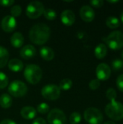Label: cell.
<instances>
[{
  "label": "cell",
  "instance_id": "obj_4",
  "mask_svg": "<svg viewBox=\"0 0 123 124\" xmlns=\"http://www.w3.org/2000/svg\"><path fill=\"white\" fill-rule=\"evenodd\" d=\"M104 41L110 49H120L123 47V33L120 31H114L104 39Z\"/></svg>",
  "mask_w": 123,
  "mask_h": 124
},
{
  "label": "cell",
  "instance_id": "obj_1",
  "mask_svg": "<svg viewBox=\"0 0 123 124\" xmlns=\"http://www.w3.org/2000/svg\"><path fill=\"white\" fill-rule=\"evenodd\" d=\"M51 34L50 28L45 23L34 25L29 31L30 41L37 45L44 44L49 40Z\"/></svg>",
  "mask_w": 123,
  "mask_h": 124
},
{
  "label": "cell",
  "instance_id": "obj_39",
  "mask_svg": "<svg viewBox=\"0 0 123 124\" xmlns=\"http://www.w3.org/2000/svg\"><path fill=\"white\" fill-rule=\"evenodd\" d=\"M120 20H121V21L123 23V11L122 12L121 15H120Z\"/></svg>",
  "mask_w": 123,
  "mask_h": 124
},
{
  "label": "cell",
  "instance_id": "obj_30",
  "mask_svg": "<svg viewBox=\"0 0 123 124\" xmlns=\"http://www.w3.org/2000/svg\"><path fill=\"white\" fill-rule=\"evenodd\" d=\"M10 11H11L10 12H11L12 16L14 17H17L20 15V14L22 12V8L20 5H14L11 8Z\"/></svg>",
  "mask_w": 123,
  "mask_h": 124
},
{
  "label": "cell",
  "instance_id": "obj_28",
  "mask_svg": "<svg viewBox=\"0 0 123 124\" xmlns=\"http://www.w3.org/2000/svg\"><path fill=\"white\" fill-rule=\"evenodd\" d=\"M37 111L39 113L46 114V113H47L49 111V106L46 103H45V102L40 103L38 105V107H37Z\"/></svg>",
  "mask_w": 123,
  "mask_h": 124
},
{
  "label": "cell",
  "instance_id": "obj_40",
  "mask_svg": "<svg viewBox=\"0 0 123 124\" xmlns=\"http://www.w3.org/2000/svg\"><path fill=\"white\" fill-rule=\"evenodd\" d=\"M121 57H122V58L123 59V52H122V53H121Z\"/></svg>",
  "mask_w": 123,
  "mask_h": 124
},
{
  "label": "cell",
  "instance_id": "obj_32",
  "mask_svg": "<svg viewBox=\"0 0 123 124\" xmlns=\"http://www.w3.org/2000/svg\"><path fill=\"white\" fill-rule=\"evenodd\" d=\"M116 84H117V86L118 88V89L123 92V74L120 75L116 81Z\"/></svg>",
  "mask_w": 123,
  "mask_h": 124
},
{
  "label": "cell",
  "instance_id": "obj_26",
  "mask_svg": "<svg viewBox=\"0 0 123 124\" xmlns=\"http://www.w3.org/2000/svg\"><path fill=\"white\" fill-rule=\"evenodd\" d=\"M106 97L111 102L115 101V99L117 98V92H116V90L115 89H113V88L108 89L107 90V92H106Z\"/></svg>",
  "mask_w": 123,
  "mask_h": 124
},
{
  "label": "cell",
  "instance_id": "obj_8",
  "mask_svg": "<svg viewBox=\"0 0 123 124\" xmlns=\"http://www.w3.org/2000/svg\"><path fill=\"white\" fill-rule=\"evenodd\" d=\"M41 92L45 99L48 100H56L59 97L61 90L55 84H48L42 88Z\"/></svg>",
  "mask_w": 123,
  "mask_h": 124
},
{
  "label": "cell",
  "instance_id": "obj_34",
  "mask_svg": "<svg viewBox=\"0 0 123 124\" xmlns=\"http://www.w3.org/2000/svg\"><path fill=\"white\" fill-rule=\"evenodd\" d=\"M14 3L13 0H0V4L3 7H10Z\"/></svg>",
  "mask_w": 123,
  "mask_h": 124
},
{
  "label": "cell",
  "instance_id": "obj_24",
  "mask_svg": "<svg viewBox=\"0 0 123 124\" xmlns=\"http://www.w3.org/2000/svg\"><path fill=\"white\" fill-rule=\"evenodd\" d=\"M44 17L49 20H53L57 17V12L52 9H46L43 12Z\"/></svg>",
  "mask_w": 123,
  "mask_h": 124
},
{
  "label": "cell",
  "instance_id": "obj_35",
  "mask_svg": "<svg viewBox=\"0 0 123 124\" xmlns=\"http://www.w3.org/2000/svg\"><path fill=\"white\" fill-rule=\"evenodd\" d=\"M32 124H46V121L42 118H37L33 121Z\"/></svg>",
  "mask_w": 123,
  "mask_h": 124
},
{
  "label": "cell",
  "instance_id": "obj_25",
  "mask_svg": "<svg viewBox=\"0 0 123 124\" xmlns=\"http://www.w3.org/2000/svg\"><path fill=\"white\" fill-rule=\"evenodd\" d=\"M81 121V115L79 113L74 112L70 116V122L71 124H78Z\"/></svg>",
  "mask_w": 123,
  "mask_h": 124
},
{
  "label": "cell",
  "instance_id": "obj_15",
  "mask_svg": "<svg viewBox=\"0 0 123 124\" xmlns=\"http://www.w3.org/2000/svg\"><path fill=\"white\" fill-rule=\"evenodd\" d=\"M20 114L23 118L26 120H31L36 116V110L33 107L27 106L21 109Z\"/></svg>",
  "mask_w": 123,
  "mask_h": 124
},
{
  "label": "cell",
  "instance_id": "obj_6",
  "mask_svg": "<svg viewBox=\"0 0 123 124\" xmlns=\"http://www.w3.org/2000/svg\"><path fill=\"white\" fill-rule=\"evenodd\" d=\"M84 118L89 124H101L103 121L102 113L96 108L86 109L83 114Z\"/></svg>",
  "mask_w": 123,
  "mask_h": 124
},
{
  "label": "cell",
  "instance_id": "obj_7",
  "mask_svg": "<svg viewBox=\"0 0 123 124\" xmlns=\"http://www.w3.org/2000/svg\"><path fill=\"white\" fill-rule=\"evenodd\" d=\"M43 4L38 1H33L29 3L26 7V15L30 19L38 18L44 12Z\"/></svg>",
  "mask_w": 123,
  "mask_h": 124
},
{
  "label": "cell",
  "instance_id": "obj_19",
  "mask_svg": "<svg viewBox=\"0 0 123 124\" xmlns=\"http://www.w3.org/2000/svg\"><path fill=\"white\" fill-rule=\"evenodd\" d=\"M94 54L96 58L98 59H103L107 54V47L104 44H98L95 49Z\"/></svg>",
  "mask_w": 123,
  "mask_h": 124
},
{
  "label": "cell",
  "instance_id": "obj_11",
  "mask_svg": "<svg viewBox=\"0 0 123 124\" xmlns=\"http://www.w3.org/2000/svg\"><path fill=\"white\" fill-rule=\"evenodd\" d=\"M17 26V21L15 17L12 15H7L3 17L1 22V27L5 32H12Z\"/></svg>",
  "mask_w": 123,
  "mask_h": 124
},
{
  "label": "cell",
  "instance_id": "obj_31",
  "mask_svg": "<svg viewBox=\"0 0 123 124\" xmlns=\"http://www.w3.org/2000/svg\"><path fill=\"white\" fill-rule=\"evenodd\" d=\"M101 85V83H100V81L98 80V79H93L91 80L90 82H89V88L92 90H96L97 89L99 88Z\"/></svg>",
  "mask_w": 123,
  "mask_h": 124
},
{
  "label": "cell",
  "instance_id": "obj_18",
  "mask_svg": "<svg viewBox=\"0 0 123 124\" xmlns=\"http://www.w3.org/2000/svg\"><path fill=\"white\" fill-rule=\"evenodd\" d=\"M8 67L13 72H20L23 69V63L19 59H12L8 62Z\"/></svg>",
  "mask_w": 123,
  "mask_h": 124
},
{
  "label": "cell",
  "instance_id": "obj_5",
  "mask_svg": "<svg viewBox=\"0 0 123 124\" xmlns=\"http://www.w3.org/2000/svg\"><path fill=\"white\" fill-rule=\"evenodd\" d=\"M28 87L25 83L19 80H14L10 83L8 87V92L14 97H22L26 94Z\"/></svg>",
  "mask_w": 123,
  "mask_h": 124
},
{
  "label": "cell",
  "instance_id": "obj_37",
  "mask_svg": "<svg viewBox=\"0 0 123 124\" xmlns=\"http://www.w3.org/2000/svg\"><path fill=\"white\" fill-rule=\"evenodd\" d=\"M103 124H116L114 121H106L104 122Z\"/></svg>",
  "mask_w": 123,
  "mask_h": 124
},
{
  "label": "cell",
  "instance_id": "obj_9",
  "mask_svg": "<svg viewBox=\"0 0 123 124\" xmlns=\"http://www.w3.org/2000/svg\"><path fill=\"white\" fill-rule=\"evenodd\" d=\"M47 121L49 124H65L67 118L65 114L60 109L54 108L49 113Z\"/></svg>",
  "mask_w": 123,
  "mask_h": 124
},
{
  "label": "cell",
  "instance_id": "obj_23",
  "mask_svg": "<svg viewBox=\"0 0 123 124\" xmlns=\"http://www.w3.org/2000/svg\"><path fill=\"white\" fill-rule=\"evenodd\" d=\"M72 86V81L69 78H65L62 79L59 84V88L60 90L67 91L70 89Z\"/></svg>",
  "mask_w": 123,
  "mask_h": 124
},
{
  "label": "cell",
  "instance_id": "obj_36",
  "mask_svg": "<svg viewBox=\"0 0 123 124\" xmlns=\"http://www.w3.org/2000/svg\"><path fill=\"white\" fill-rule=\"evenodd\" d=\"M0 124H17L14 121H12L10 119H5V120H3Z\"/></svg>",
  "mask_w": 123,
  "mask_h": 124
},
{
  "label": "cell",
  "instance_id": "obj_10",
  "mask_svg": "<svg viewBox=\"0 0 123 124\" xmlns=\"http://www.w3.org/2000/svg\"><path fill=\"white\" fill-rule=\"evenodd\" d=\"M96 75L98 80L107 81L109 78L111 76V68L107 64L104 62L100 63L96 67Z\"/></svg>",
  "mask_w": 123,
  "mask_h": 124
},
{
  "label": "cell",
  "instance_id": "obj_20",
  "mask_svg": "<svg viewBox=\"0 0 123 124\" xmlns=\"http://www.w3.org/2000/svg\"><path fill=\"white\" fill-rule=\"evenodd\" d=\"M9 52L8 50L2 46H0V68L6 66L8 63Z\"/></svg>",
  "mask_w": 123,
  "mask_h": 124
},
{
  "label": "cell",
  "instance_id": "obj_2",
  "mask_svg": "<svg viewBox=\"0 0 123 124\" xmlns=\"http://www.w3.org/2000/svg\"><path fill=\"white\" fill-rule=\"evenodd\" d=\"M24 77L28 83L36 84L42 78V70L39 66L35 64L28 65L24 70Z\"/></svg>",
  "mask_w": 123,
  "mask_h": 124
},
{
  "label": "cell",
  "instance_id": "obj_16",
  "mask_svg": "<svg viewBox=\"0 0 123 124\" xmlns=\"http://www.w3.org/2000/svg\"><path fill=\"white\" fill-rule=\"evenodd\" d=\"M10 43L14 48H20L24 43V37L20 32L14 33L10 38Z\"/></svg>",
  "mask_w": 123,
  "mask_h": 124
},
{
  "label": "cell",
  "instance_id": "obj_22",
  "mask_svg": "<svg viewBox=\"0 0 123 124\" xmlns=\"http://www.w3.org/2000/svg\"><path fill=\"white\" fill-rule=\"evenodd\" d=\"M106 25L112 29L117 28L120 25V20L115 16H109L106 20Z\"/></svg>",
  "mask_w": 123,
  "mask_h": 124
},
{
  "label": "cell",
  "instance_id": "obj_38",
  "mask_svg": "<svg viewBox=\"0 0 123 124\" xmlns=\"http://www.w3.org/2000/svg\"><path fill=\"white\" fill-rule=\"evenodd\" d=\"M118 1H117V0H116V1H107V2H109V3H117Z\"/></svg>",
  "mask_w": 123,
  "mask_h": 124
},
{
  "label": "cell",
  "instance_id": "obj_3",
  "mask_svg": "<svg viewBox=\"0 0 123 124\" xmlns=\"http://www.w3.org/2000/svg\"><path fill=\"white\" fill-rule=\"evenodd\" d=\"M106 115L114 121H120L123 118V105L117 101H112L105 107Z\"/></svg>",
  "mask_w": 123,
  "mask_h": 124
},
{
  "label": "cell",
  "instance_id": "obj_27",
  "mask_svg": "<svg viewBox=\"0 0 123 124\" xmlns=\"http://www.w3.org/2000/svg\"><path fill=\"white\" fill-rule=\"evenodd\" d=\"M8 77L2 72H0V89L6 88L8 85Z\"/></svg>",
  "mask_w": 123,
  "mask_h": 124
},
{
  "label": "cell",
  "instance_id": "obj_13",
  "mask_svg": "<svg viewBox=\"0 0 123 124\" xmlns=\"http://www.w3.org/2000/svg\"><path fill=\"white\" fill-rule=\"evenodd\" d=\"M61 21L64 25L67 26L73 25L75 21V15L74 12L70 9L64 10L61 14Z\"/></svg>",
  "mask_w": 123,
  "mask_h": 124
},
{
  "label": "cell",
  "instance_id": "obj_29",
  "mask_svg": "<svg viewBox=\"0 0 123 124\" xmlns=\"http://www.w3.org/2000/svg\"><path fill=\"white\" fill-rule=\"evenodd\" d=\"M112 66L113 70L116 71L121 70L122 68H123V60H118V59L114 60L112 62Z\"/></svg>",
  "mask_w": 123,
  "mask_h": 124
},
{
  "label": "cell",
  "instance_id": "obj_33",
  "mask_svg": "<svg viewBox=\"0 0 123 124\" xmlns=\"http://www.w3.org/2000/svg\"><path fill=\"white\" fill-rule=\"evenodd\" d=\"M91 5H92L94 7H101L104 4V1L103 0H92L90 1Z\"/></svg>",
  "mask_w": 123,
  "mask_h": 124
},
{
  "label": "cell",
  "instance_id": "obj_12",
  "mask_svg": "<svg viewBox=\"0 0 123 124\" xmlns=\"http://www.w3.org/2000/svg\"><path fill=\"white\" fill-rule=\"evenodd\" d=\"M80 16L83 20L89 23L94 20L95 17V12L91 6L83 5L80 9Z\"/></svg>",
  "mask_w": 123,
  "mask_h": 124
},
{
  "label": "cell",
  "instance_id": "obj_21",
  "mask_svg": "<svg viewBox=\"0 0 123 124\" xmlns=\"http://www.w3.org/2000/svg\"><path fill=\"white\" fill-rule=\"evenodd\" d=\"M12 104V99L8 94H2L0 96V106L3 108H9Z\"/></svg>",
  "mask_w": 123,
  "mask_h": 124
},
{
  "label": "cell",
  "instance_id": "obj_14",
  "mask_svg": "<svg viewBox=\"0 0 123 124\" xmlns=\"http://www.w3.org/2000/svg\"><path fill=\"white\" fill-rule=\"evenodd\" d=\"M36 54V49L31 44L24 46L20 52V54L22 58L25 60H29L33 58Z\"/></svg>",
  "mask_w": 123,
  "mask_h": 124
},
{
  "label": "cell",
  "instance_id": "obj_17",
  "mask_svg": "<svg viewBox=\"0 0 123 124\" xmlns=\"http://www.w3.org/2000/svg\"><path fill=\"white\" fill-rule=\"evenodd\" d=\"M40 55L43 60L50 61L54 57V52L49 46H43L40 49Z\"/></svg>",
  "mask_w": 123,
  "mask_h": 124
}]
</instances>
